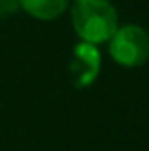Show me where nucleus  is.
Here are the masks:
<instances>
[{"mask_svg":"<svg viewBox=\"0 0 149 151\" xmlns=\"http://www.w3.org/2000/svg\"><path fill=\"white\" fill-rule=\"evenodd\" d=\"M100 67H101V59H100L96 46L88 44V42H80L74 48V55L71 61V73L74 78V86L84 88V86L92 84L96 81L97 73H100Z\"/></svg>","mask_w":149,"mask_h":151,"instance_id":"nucleus-3","label":"nucleus"},{"mask_svg":"<svg viewBox=\"0 0 149 151\" xmlns=\"http://www.w3.org/2000/svg\"><path fill=\"white\" fill-rule=\"evenodd\" d=\"M109 54L122 67H142L149 61V33L140 25H124L109 38Z\"/></svg>","mask_w":149,"mask_h":151,"instance_id":"nucleus-2","label":"nucleus"},{"mask_svg":"<svg viewBox=\"0 0 149 151\" xmlns=\"http://www.w3.org/2000/svg\"><path fill=\"white\" fill-rule=\"evenodd\" d=\"M21 10L19 0H0V19H8Z\"/></svg>","mask_w":149,"mask_h":151,"instance_id":"nucleus-5","label":"nucleus"},{"mask_svg":"<svg viewBox=\"0 0 149 151\" xmlns=\"http://www.w3.org/2000/svg\"><path fill=\"white\" fill-rule=\"evenodd\" d=\"M71 23L82 42L103 44L119 29V15L109 0H73Z\"/></svg>","mask_w":149,"mask_h":151,"instance_id":"nucleus-1","label":"nucleus"},{"mask_svg":"<svg viewBox=\"0 0 149 151\" xmlns=\"http://www.w3.org/2000/svg\"><path fill=\"white\" fill-rule=\"evenodd\" d=\"M21 10L40 21H52L67 12L69 0H19Z\"/></svg>","mask_w":149,"mask_h":151,"instance_id":"nucleus-4","label":"nucleus"}]
</instances>
